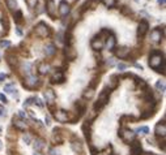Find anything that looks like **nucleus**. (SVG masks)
Instances as JSON below:
<instances>
[{"label":"nucleus","mask_w":166,"mask_h":155,"mask_svg":"<svg viewBox=\"0 0 166 155\" xmlns=\"http://www.w3.org/2000/svg\"><path fill=\"white\" fill-rule=\"evenodd\" d=\"M161 64H164V56L158 52H153L149 57V65L152 66L153 69H157Z\"/></svg>","instance_id":"nucleus-1"},{"label":"nucleus","mask_w":166,"mask_h":155,"mask_svg":"<svg viewBox=\"0 0 166 155\" xmlns=\"http://www.w3.org/2000/svg\"><path fill=\"white\" fill-rule=\"evenodd\" d=\"M50 27L49 25H46L45 22H39L37 26H35V34L41 38H46V36L50 35Z\"/></svg>","instance_id":"nucleus-2"},{"label":"nucleus","mask_w":166,"mask_h":155,"mask_svg":"<svg viewBox=\"0 0 166 155\" xmlns=\"http://www.w3.org/2000/svg\"><path fill=\"white\" fill-rule=\"evenodd\" d=\"M119 136H120V138L124 142H127V144H129V142H132L135 139V132H132V130H129V129H122L119 132Z\"/></svg>","instance_id":"nucleus-3"},{"label":"nucleus","mask_w":166,"mask_h":155,"mask_svg":"<svg viewBox=\"0 0 166 155\" xmlns=\"http://www.w3.org/2000/svg\"><path fill=\"white\" fill-rule=\"evenodd\" d=\"M38 84H39L38 77H37V76H33V74H29L28 77L25 78V82H24V85H25L26 87H29V89H33V87H35Z\"/></svg>","instance_id":"nucleus-4"},{"label":"nucleus","mask_w":166,"mask_h":155,"mask_svg":"<svg viewBox=\"0 0 166 155\" xmlns=\"http://www.w3.org/2000/svg\"><path fill=\"white\" fill-rule=\"evenodd\" d=\"M46 9H47V13H49V16L52 17V18H55V14H56V5H55V3H54V0H47Z\"/></svg>","instance_id":"nucleus-5"},{"label":"nucleus","mask_w":166,"mask_h":155,"mask_svg":"<svg viewBox=\"0 0 166 155\" xmlns=\"http://www.w3.org/2000/svg\"><path fill=\"white\" fill-rule=\"evenodd\" d=\"M148 29H149V25H148L147 21H141V22L139 24V27H137V35L144 36L148 33Z\"/></svg>","instance_id":"nucleus-6"},{"label":"nucleus","mask_w":166,"mask_h":155,"mask_svg":"<svg viewBox=\"0 0 166 155\" xmlns=\"http://www.w3.org/2000/svg\"><path fill=\"white\" fill-rule=\"evenodd\" d=\"M55 119L59 123H65V121L68 120V115L64 109H58V111L55 112Z\"/></svg>","instance_id":"nucleus-7"},{"label":"nucleus","mask_w":166,"mask_h":155,"mask_svg":"<svg viewBox=\"0 0 166 155\" xmlns=\"http://www.w3.org/2000/svg\"><path fill=\"white\" fill-rule=\"evenodd\" d=\"M107 100H109V93L107 91H103V93H101V95H99V99H98L97 104H96V107L97 108L103 107V106L107 103Z\"/></svg>","instance_id":"nucleus-8"},{"label":"nucleus","mask_w":166,"mask_h":155,"mask_svg":"<svg viewBox=\"0 0 166 155\" xmlns=\"http://www.w3.org/2000/svg\"><path fill=\"white\" fill-rule=\"evenodd\" d=\"M69 11H71V8H69V4H67V1H62L59 4V13L62 16H67Z\"/></svg>","instance_id":"nucleus-9"},{"label":"nucleus","mask_w":166,"mask_h":155,"mask_svg":"<svg viewBox=\"0 0 166 155\" xmlns=\"http://www.w3.org/2000/svg\"><path fill=\"white\" fill-rule=\"evenodd\" d=\"M115 55L119 57V59H124V57H127L128 55H129V48L128 47H120V48H118Z\"/></svg>","instance_id":"nucleus-10"},{"label":"nucleus","mask_w":166,"mask_h":155,"mask_svg":"<svg viewBox=\"0 0 166 155\" xmlns=\"http://www.w3.org/2000/svg\"><path fill=\"white\" fill-rule=\"evenodd\" d=\"M51 81L54 82V84H60V82H63L64 81V74H63V72H55L52 74V77H51Z\"/></svg>","instance_id":"nucleus-11"},{"label":"nucleus","mask_w":166,"mask_h":155,"mask_svg":"<svg viewBox=\"0 0 166 155\" xmlns=\"http://www.w3.org/2000/svg\"><path fill=\"white\" fill-rule=\"evenodd\" d=\"M156 134L157 136H161V137H165L166 134V125L165 123H160L156 125Z\"/></svg>","instance_id":"nucleus-12"},{"label":"nucleus","mask_w":166,"mask_h":155,"mask_svg":"<svg viewBox=\"0 0 166 155\" xmlns=\"http://www.w3.org/2000/svg\"><path fill=\"white\" fill-rule=\"evenodd\" d=\"M43 95H45V99H46V102H49V103H52L54 100H55V93H54V91L51 90V89L45 90Z\"/></svg>","instance_id":"nucleus-13"},{"label":"nucleus","mask_w":166,"mask_h":155,"mask_svg":"<svg viewBox=\"0 0 166 155\" xmlns=\"http://www.w3.org/2000/svg\"><path fill=\"white\" fill-rule=\"evenodd\" d=\"M150 38H152L153 42H160L162 39V33L160 29H155L152 33H150Z\"/></svg>","instance_id":"nucleus-14"},{"label":"nucleus","mask_w":166,"mask_h":155,"mask_svg":"<svg viewBox=\"0 0 166 155\" xmlns=\"http://www.w3.org/2000/svg\"><path fill=\"white\" fill-rule=\"evenodd\" d=\"M115 44H116L115 36H114V35L107 36V41H106V47H107V50H114V48H115Z\"/></svg>","instance_id":"nucleus-15"},{"label":"nucleus","mask_w":166,"mask_h":155,"mask_svg":"<svg viewBox=\"0 0 166 155\" xmlns=\"http://www.w3.org/2000/svg\"><path fill=\"white\" fill-rule=\"evenodd\" d=\"M50 69H51V66L46 63L39 64V66H38V72L41 73V74H47V73L50 72Z\"/></svg>","instance_id":"nucleus-16"},{"label":"nucleus","mask_w":166,"mask_h":155,"mask_svg":"<svg viewBox=\"0 0 166 155\" xmlns=\"http://www.w3.org/2000/svg\"><path fill=\"white\" fill-rule=\"evenodd\" d=\"M55 52H56V48H55V46H54L52 43L47 44L46 47H45V54H46L47 56H52Z\"/></svg>","instance_id":"nucleus-17"},{"label":"nucleus","mask_w":166,"mask_h":155,"mask_svg":"<svg viewBox=\"0 0 166 155\" xmlns=\"http://www.w3.org/2000/svg\"><path fill=\"white\" fill-rule=\"evenodd\" d=\"M13 125L16 126L17 129H20V130H25V128H26L25 121L20 120V119H13Z\"/></svg>","instance_id":"nucleus-18"},{"label":"nucleus","mask_w":166,"mask_h":155,"mask_svg":"<svg viewBox=\"0 0 166 155\" xmlns=\"http://www.w3.org/2000/svg\"><path fill=\"white\" fill-rule=\"evenodd\" d=\"M92 48L93 50H102L103 48V42L101 41V39H94V41H92Z\"/></svg>","instance_id":"nucleus-19"},{"label":"nucleus","mask_w":166,"mask_h":155,"mask_svg":"<svg viewBox=\"0 0 166 155\" xmlns=\"http://www.w3.org/2000/svg\"><path fill=\"white\" fill-rule=\"evenodd\" d=\"M65 55H67V57L69 60H73L75 56H76V52H75V50L72 47H67L65 48Z\"/></svg>","instance_id":"nucleus-20"},{"label":"nucleus","mask_w":166,"mask_h":155,"mask_svg":"<svg viewBox=\"0 0 166 155\" xmlns=\"http://www.w3.org/2000/svg\"><path fill=\"white\" fill-rule=\"evenodd\" d=\"M132 151H134L135 154H140V153H141V146H140V142L134 141V144H132Z\"/></svg>","instance_id":"nucleus-21"},{"label":"nucleus","mask_w":166,"mask_h":155,"mask_svg":"<svg viewBox=\"0 0 166 155\" xmlns=\"http://www.w3.org/2000/svg\"><path fill=\"white\" fill-rule=\"evenodd\" d=\"M139 133V134H148L149 133V128L148 126H139L136 130H135V134Z\"/></svg>","instance_id":"nucleus-22"},{"label":"nucleus","mask_w":166,"mask_h":155,"mask_svg":"<svg viewBox=\"0 0 166 155\" xmlns=\"http://www.w3.org/2000/svg\"><path fill=\"white\" fill-rule=\"evenodd\" d=\"M7 5L11 11H16L17 9V1L16 0H7Z\"/></svg>","instance_id":"nucleus-23"},{"label":"nucleus","mask_w":166,"mask_h":155,"mask_svg":"<svg viewBox=\"0 0 166 155\" xmlns=\"http://www.w3.org/2000/svg\"><path fill=\"white\" fill-rule=\"evenodd\" d=\"M97 3H98V0H89V1H86L85 4H84V7L85 8H96V5H97Z\"/></svg>","instance_id":"nucleus-24"},{"label":"nucleus","mask_w":166,"mask_h":155,"mask_svg":"<svg viewBox=\"0 0 166 155\" xmlns=\"http://www.w3.org/2000/svg\"><path fill=\"white\" fill-rule=\"evenodd\" d=\"M14 86L13 85H5L4 86V91L5 93H8V94H14Z\"/></svg>","instance_id":"nucleus-25"},{"label":"nucleus","mask_w":166,"mask_h":155,"mask_svg":"<svg viewBox=\"0 0 166 155\" xmlns=\"http://www.w3.org/2000/svg\"><path fill=\"white\" fill-rule=\"evenodd\" d=\"M72 149L75 151H81L83 150V146H81L80 142H72Z\"/></svg>","instance_id":"nucleus-26"},{"label":"nucleus","mask_w":166,"mask_h":155,"mask_svg":"<svg viewBox=\"0 0 166 155\" xmlns=\"http://www.w3.org/2000/svg\"><path fill=\"white\" fill-rule=\"evenodd\" d=\"M42 147H43V142H42V141H39V139H37V141L34 142V149H35V150H37V151H39Z\"/></svg>","instance_id":"nucleus-27"},{"label":"nucleus","mask_w":166,"mask_h":155,"mask_svg":"<svg viewBox=\"0 0 166 155\" xmlns=\"http://www.w3.org/2000/svg\"><path fill=\"white\" fill-rule=\"evenodd\" d=\"M156 87H157V89H158L160 91H162V93H164V91H165V84H164V82H162V81H157Z\"/></svg>","instance_id":"nucleus-28"},{"label":"nucleus","mask_w":166,"mask_h":155,"mask_svg":"<svg viewBox=\"0 0 166 155\" xmlns=\"http://www.w3.org/2000/svg\"><path fill=\"white\" fill-rule=\"evenodd\" d=\"M102 3H103L106 7H114V5H115V0H102Z\"/></svg>","instance_id":"nucleus-29"},{"label":"nucleus","mask_w":166,"mask_h":155,"mask_svg":"<svg viewBox=\"0 0 166 155\" xmlns=\"http://www.w3.org/2000/svg\"><path fill=\"white\" fill-rule=\"evenodd\" d=\"M94 95V90L93 89H89L88 91H85V93H84V96H85V98H92V96Z\"/></svg>","instance_id":"nucleus-30"},{"label":"nucleus","mask_w":166,"mask_h":155,"mask_svg":"<svg viewBox=\"0 0 166 155\" xmlns=\"http://www.w3.org/2000/svg\"><path fill=\"white\" fill-rule=\"evenodd\" d=\"M22 68H24V72H26V73L29 74L30 71H32V69H30V68H32V64H30V63H25V64L22 65Z\"/></svg>","instance_id":"nucleus-31"},{"label":"nucleus","mask_w":166,"mask_h":155,"mask_svg":"<svg viewBox=\"0 0 166 155\" xmlns=\"http://www.w3.org/2000/svg\"><path fill=\"white\" fill-rule=\"evenodd\" d=\"M25 1H26V4H28L30 8H34L35 5H37L38 0H25Z\"/></svg>","instance_id":"nucleus-32"},{"label":"nucleus","mask_w":166,"mask_h":155,"mask_svg":"<svg viewBox=\"0 0 166 155\" xmlns=\"http://www.w3.org/2000/svg\"><path fill=\"white\" fill-rule=\"evenodd\" d=\"M0 46H1L3 48H8V47H11V42L9 41H1Z\"/></svg>","instance_id":"nucleus-33"},{"label":"nucleus","mask_w":166,"mask_h":155,"mask_svg":"<svg viewBox=\"0 0 166 155\" xmlns=\"http://www.w3.org/2000/svg\"><path fill=\"white\" fill-rule=\"evenodd\" d=\"M118 69H119L120 72H124L126 69H127V66H126V64H123V63H119V64H118Z\"/></svg>","instance_id":"nucleus-34"},{"label":"nucleus","mask_w":166,"mask_h":155,"mask_svg":"<svg viewBox=\"0 0 166 155\" xmlns=\"http://www.w3.org/2000/svg\"><path fill=\"white\" fill-rule=\"evenodd\" d=\"M24 141H25V144H32V137H30L29 134H25L24 136Z\"/></svg>","instance_id":"nucleus-35"},{"label":"nucleus","mask_w":166,"mask_h":155,"mask_svg":"<svg viewBox=\"0 0 166 155\" xmlns=\"http://www.w3.org/2000/svg\"><path fill=\"white\" fill-rule=\"evenodd\" d=\"M110 82H111V84H110V87H114V86H115V84H116V76H113V77L110 78Z\"/></svg>","instance_id":"nucleus-36"},{"label":"nucleus","mask_w":166,"mask_h":155,"mask_svg":"<svg viewBox=\"0 0 166 155\" xmlns=\"http://www.w3.org/2000/svg\"><path fill=\"white\" fill-rule=\"evenodd\" d=\"M50 155H60V153H59L58 149H51V150H50Z\"/></svg>","instance_id":"nucleus-37"},{"label":"nucleus","mask_w":166,"mask_h":155,"mask_svg":"<svg viewBox=\"0 0 166 155\" xmlns=\"http://www.w3.org/2000/svg\"><path fill=\"white\" fill-rule=\"evenodd\" d=\"M111 154V151H110V149H106V150H103L102 153H99L98 155H110Z\"/></svg>","instance_id":"nucleus-38"},{"label":"nucleus","mask_w":166,"mask_h":155,"mask_svg":"<svg viewBox=\"0 0 166 155\" xmlns=\"http://www.w3.org/2000/svg\"><path fill=\"white\" fill-rule=\"evenodd\" d=\"M34 100H35V103L39 106V107H43V102H42L39 98H34Z\"/></svg>","instance_id":"nucleus-39"},{"label":"nucleus","mask_w":166,"mask_h":155,"mask_svg":"<svg viewBox=\"0 0 166 155\" xmlns=\"http://www.w3.org/2000/svg\"><path fill=\"white\" fill-rule=\"evenodd\" d=\"M21 17H22V14H21V12L19 11V12H17V16H16V20L19 21V22H20V21H21Z\"/></svg>","instance_id":"nucleus-40"},{"label":"nucleus","mask_w":166,"mask_h":155,"mask_svg":"<svg viewBox=\"0 0 166 155\" xmlns=\"http://www.w3.org/2000/svg\"><path fill=\"white\" fill-rule=\"evenodd\" d=\"M0 100H1V102H7V98H5V96H4V94H0Z\"/></svg>","instance_id":"nucleus-41"},{"label":"nucleus","mask_w":166,"mask_h":155,"mask_svg":"<svg viewBox=\"0 0 166 155\" xmlns=\"http://www.w3.org/2000/svg\"><path fill=\"white\" fill-rule=\"evenodd\" d=\"M3 115H5V108L0 107V116H3Z\"/></svg>","instance_id":"nucleus-42"},{"label":"nucleus","mask_w":166,"mask_h":155,"mask_svg":"<svg viewBox=\"0 0 166 155\" xmlns=\"http://www.w3.org/2000/svg\"><path fill=\"white\" fill-rule=\"evenodd\" d=\"M58 41L63 42V34H62V33H59V34H58Z\"/></svg>","instance_id":"nucleus-43"},{"label":"nucleus","mask_w":166,"mask_h":155,"mask_svg":"<svg viewBox=\"0 0 166 155\" xmlns=\"http://www.w3.org/2000/svg\"><path fill=\"white\" fill-rule=\"evenodd\" d=\"M45 121H46L47 125H50V124H51V121H50V116H46V119H45Z\"/></svg>","instance_id":"nucleus-44"},{"label":"nucleus","mask_w":166,"mask_h":155,"mask_svg":"<svg viewBox=\"0 0 166 155\" xmlns=\"http://www.w3.org/2000/svg\"><path fill=\"white\" fill-rule=\"evenodd\" d=\"M4 78H5V74L4 73H0V81H4Z\"/></svg>","instance_id":"nucleus-45"},{"label":"nucleus","mask_w":166,"mask_h":155,"mask_svg":"<svg viewBox=\"0 0 166 155\" xmlns=\"http://www.w3.org/2000/svg\"><path fill=\"white\" fill-rule=\"evenodd\" d=\"M107 64H109V65H114V60H113V59H110V60L107 61Z\"/></svg>","instance_id":"nucleus-46"},{"label":"nucleus","mask_w":166,"mask_h":155,"mask_svg":"<svg viewBox=\"0 0 166 155\" xmlns=\"http://www.w3.org/2000/svg\"><path fill=\"white\" fill-rule=\"evenodd\" d=\"M19 115H20V117H22V119H25V117H26V115H25V114H24V112H20V114H19Z\"/></svg>","instance_id":"nucleus-47"},{"label":"nucleus","mask_w":166,"mask_h":155,"mask_svg":"<svg viewBox=\"0 0 166 155\" xmlns=\"http://www.w3.org/2000/svg\"><path fill=\"white\" fill-rule=\"evenodd\" d=\"M165 1H166V0H158L160 4H165Z\"/></svg>","instance_id":"nucleus-48"},{"label":"nucleus","mask_w":166,"mask_h":155,"mask_svg":"<svg viewBox=\"0 0 166 155\" xmlns=\"http://www.w3.org/2000/svg\"><path fill=\"white\" fill-rule=\"evenodd\" d=\"M34 155H42V154L39 153V151H35V153H34Z\"/></svg>","instance_id":"nucleus-49"},{"label":"nucleus","mask_w":166,"mask_h":155,"mask_svg":"<svg viewBox=\"0 0 166 155\" xmlns=\"http://www.w3.org/2000/svg\"><path fill=\"white\" fill-rule=\"evenodd\" d=\"M72 1H75V0H72Z\"/></svg>","instance_id":"nucleus-50"},{"label":"nucleus","mask_w":166,"mask_h":155,"mask_svg":"<svg viewBox=\"0 0 166 155\" xmlns=\"http://www.w3.org/2000/svg\"><path fill=\"white\" fill-rule=\"evenodd\" d=\"M0 147H1V145H0Z\"/></svg>","instance_id":"nucleus-51"},{"label":"nucleus","mask_w":166,"mask_h":155,"mask_svg":"<svg viewBox=\"0 0 166 155\" xmlns=\"http://www.w3.org/2000/svg\"><path fill=\"white\" fill-rule=\"evenodd\" d=\"M0 130H1V129H0Z\"/></svg>","instance_id":"nucleus-52"}]
</instances>
